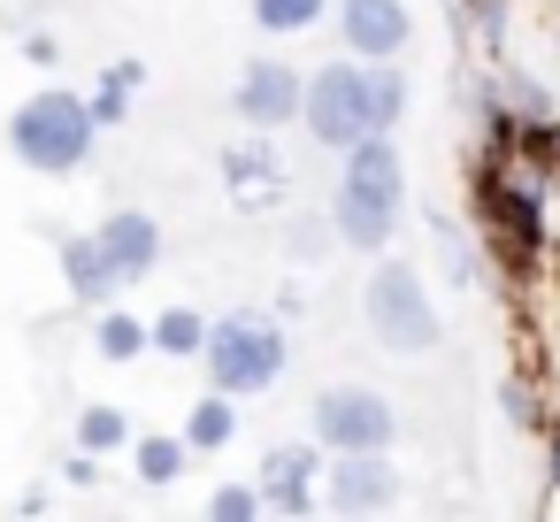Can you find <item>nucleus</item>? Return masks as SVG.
<instances>
[{"label": "nucleus", "instance_id": "1", "mask_svg": "<svg viewBox=\"0 0 560 522\" xmlns=\"http://www.w3.org/2000/svg\"><path fill=\"white\" fill-rule=\"evenodd\" d=\"M399 208H407V162H399L392 131L353 139L346 170H338V193H330V231L353 254H384L392 231H399Z\"/></svg>", "mask_w": 560, "mask_h": 522}, {"label": "nucleus", "instance_id": "2", "mask_svg": "<svg viewBox=\"0 0 560 522\" xmlns=\"http://www.w3.org/2000/svg\"><path fill=\"white\" fill-rule=\"evenodd\" d=\"M93 139H101V124H93L85 93H70V85H39V93L9 116V154H16L24 170H39V177L85 170V162H93Z\"/></svg>", "mask_w": 560, "mask_h": 522}, {"label": "nucleus", "instance_id": "3", "mask_svg": "<svg viewBox=\"0 0 560 522\" xmlns=\"http://www.w3.org/2000/svg\"><path fill=\"white\" fill-rule=\"evenodd\" d=\"M361 323L384 353H438V338H445V315H438L422 269L392 262V254H376V269L361 285Z\"/></svg>", "mask_w": 560, "mask_h": 522}, {"label": "nucleus", "instance_id": "4", "mask_svg": "<svg viewBox=\"0 0 560 522\" xmlns=\"http://www.w3.org/2000/svg\"><path fill=\"white\" fill-rule=\"evenodd\" d=\"M200 361H208V384H215V392L254 399V392H269V384L284 376L292 346H284V323H269V315L238 308V315H215V323H208Z\"/></svg>", "mask_w": 560, "mask_h": 522}, {"label": "nucleus", "instance_id": "5", "mask_svg": "<svg viewBox=\"0 0 560 522\" xmlns=\"http://www.w3.org/2000/svg\"><path fill=\"white\" fill-rule=\"evenodd\" d=\"M300 124H307V139L330 147V154H346L353 139H369V131H376V124H369V62H361V55L323 62V70L300 85Z\"/></svg>", "mask_w": 560, "mask_h": 522}, {"label": "nucleus", "instance_id": "6", "mask_svg": "<svg viewBox=\"0 0 560 522\" xmlns=\"http://www.w3.org/2000/svg\"><path fill=\"white\" fill-rule=\"evenodd\" d=\"M307 422H315V445H330V453H392V438H399V415L376 384H323Z\"/></svg>", "mask_w": 560, "mask_h": 522}, {"label": "nucleus", "instance_id": "7", "mask_svg": "<svg viewBox=\"0 0 560 522\" xmlns=\"http://www.w3.org/2000/svg\"><path fill=\"white\" fill-rule=\"evenodd\" d=\"M300 70L292 62H277V55H261V62H246L238 70V85H231V108H238V124L246 131H277V124H300Z\"/></svg>", "mask_w": 560, "mask_h": 522}, {"label": "nucleus", "instance_id": "8", "mask_svg": "<svg viewBox=\"0 0 560 522\" xmlns=\"http://www.w3.org/2000/svg\"><path fill=\"white\" fill-rule=\"evenodd\" d=\"M323 507H338V514H384V507H399V468L384 453H330Z\"/></svg>", "mask_w": 560, "mask_h": 522}, {"label": "nucleus", "instance_id": "9", "mask_svg": "<svg viewBox=\"0 0 560 522\" xmlns=\"http://www.w3.org/2000/svg\"><path fill=\"white\" fill-rule=\"evenodd\" d=\"M254 484H261L269 514H315L323 507V453L315 445H269L261 468H254Z\"/></svg>", "mask_w": 560, "mask_h": 522}, {"label": "nucleus", "instance_id": "10", "mask_svg": "<svg viewBox=\"0 0 560 522\" xmlns=\"http://www.w3.org/2000/svg\"><path fill=\"white\" fill-rule=\"evenodd\" d=\"M338 32L361 62H392L407 39H415V16L399 0H338Z\"/></svg>", "mask_w": 560, "mask_h": 522}, {"label": "nucleus", "instance_id": "11", "mask_svg": "<svg viewBox=\"0 0 560 522\" xmlns=\"http://www.w3.org/2000/svg\"><path fill=\"white\" fill-rule=\"evenodd\" d=\"M93 239H101V254H108L116 285H139V277H154V269H162V223H154L147 208H116Z\"/></svg>", "mask_w": 560, "mask_h": 522}, {"label": "nucleus", "instance_id": "12", "mask_svg": "<svg viewBox=\"0 0 560 522\" xmlns=\"http://www.w3.org/2000/svg\"><path fill=\"white\" fill-rule=\"evenodd\" d=\"M223 185H231L238 208H269V200L284 193V162H277V147H269V139L231 147V154H223Z\"/></svg>", "mask_w": 560, "mask_h": 522}, {"label": "nucleus", "instance_id": "13", "mask_svg": "<svg viewBox=\"0 0 560 522\" xmlns=\"http://www.w3.org/2000/svg\"><path fill=\"white\" fill-rule=\"evenodd\" d=\"M55 262H62V277H70V300H78V308H108V300H116V269H108V254H101V239H93V231L55 239Z\"/></svg>", "mask_w": 560, "mask_h": 522}, {"label": "nucleus", "instance_id": "14", "mask_svg": "<svg viewBox=\"0 0 560 522\" xmlns=\"http://www.w3.org/2000/svg\"><path fill=\"white\" fill-rule=\"evenodd\" d=\"M231 438H238V399L208 384V392L192 399V415H185V445H192V453H223Z\"/></svg>", "mask_w": 560, "mask_h": 522}, {"label": "nucleus", "instance_id": "15", "mask_svg": "<svg viewBox=\"0 0 560 522\" xmlns=\"http://www.w3.org/2000/svg\"><path fill=\"white\" fill-rule=\"evenodd\" d=\"M200 338H208V315H200V308H162V315L147 323V346L170 353V361H200Z\"/></svg>", "mask_w": 560, "mask_h": 522}, {"label": "nucleus", "instance_id": "16", "mask_svg": "<svg viewBox=\"0 0 560 522\" xmlns=\"http://www.w3.org/2000/svg\"><path fill=\"white\" fill-rule=\"evenodd\" d=\"M185 461H192L185 430H177V438H139V445H131V468H139V484H147V491H170V484L185 476Z\"/></svg>", "mask_w": 560, "mask_h": 522}, {"label": "nucleus", "instance_id": "17", "mask_svg": "<svg viewBox=\"0 0 560 522\" xmlns=\"http://www.w3.org/2000/svg\"><path fill=\"white\" fill-rule=\"evenodd\" d=\"M93 353H101V361H139V353H154V346H147V323H139V315L101 308V323H93Z\"/></svg>", "mask_w": 560, "mask_h": 522}, {"label": "nucleus", "instance_id": "18", "mask_svg": "<svg viewBox=\"0 0 560 522\" xmlns=\"http://www.w3.org/2000/svg\"><path fill=\"white\" fill-rule=\"evenodd\" d=\"M399 116H407V78H399V55H392V62H369V124L392 131Z\"/></svg>", "mask_w": 560, "mask_h": 522}, {"label": "nucleus", "instance_id": "19", "mask_svg": "<svg viewBox=\"0 0 560 522\" xmlns=\"http://www.w3.org/2000/svg\"><path fill=\"white\" fill-rule=\"evenodd\" d=\"M139 78H147L139 62H116V70H108V78L93 85V101H85V108H93V124H101V131L131 116V93H139Z\"/></svg>", "mask_w": 560, "mask_h": 522}, {"label": "nucleus", "instance_id": "20", "mask_svg": "<svg viewBox=\"0 0 560 522\" xmlns=\"http://www.w3.org/2000/svg\"><path fill=\"white\" fill-rule=\"evenodd\" d=\"M430 239H438V262H445L460 285H483V269H476V246H468V231H460L445 208H430Z\"/></svg>", "mask_w": 560, "mask_h": 522}, {"label": "nucleus", "instance_id": "21", "mask_svg": "<svg viewBox=\"0 0 560 522\" xmlns=\"http://www.w3.org/2000/svg\"><path fill=\"white\" fill-rule=\"evenodd\" d=\"M78 445H85V453L131 445V415H124V407H85V415H78Z\"/></svg>", "mask_w": 560, "mask_h": 522}, {"label": "nucleus", "instance_id": "22", "mask_svg": "<svg viewBox=\"0 0 560 522\" xmlns=\"http://www.w3.org/2000/svg\"><path fill=\"white\" fill-rule=\"evenodd\" d=\"M315 16H323V0H254V24L277 32V39H284V32H307Z\"/></svg>", "mask_w": 560, "mask_h": 522}, {"label": "nucleus", "instance_id": "23", "mask_svg": "<svg viewBox=\"0 0 560 522\" xmlns=\"http://www.w3.org/2000/svg\"><path fill=\"white\" fill-rule=\"evenodd\" d=\"M208 514H215V522H254V514H269V507H261V484H215V491H208Z\"/></svg>", "mask_w": 560, "mask_h": 522}, {"label": "nucleus", "instance_id": "24", "mask_svg": "<svg viewBox=\"0 0 560 522\" xmlns=\"http://www.w3.org/2000/svg\"><path fill=\"white\" fill-rule=\"evenodd\" d=\"M499 407H506V422H514V430H537V422H545V415H537L529 376H506V384H499Z\"/></svg>", "mask_w": 560, "mask_h": 522}, {"label": "nucleus", "instance_id": "25", "mask_svg": "<svg viewBox=\"0 0 560 522\" xmlns=\"http://www.w3.org/2000/svg\"><path fill=\"white\" fill-rule=\"evenodd\" d=\"M62 484H78V491H85V484H101V453H85V445H78V453L62 461Z\"/></svg>", "mask_w": 560, "mask_h": 522}, {"label": "nucleus", "instance_id": "26", "mask_svg": "<svg viewBox=\"0 0 560 522\" xmlns=\"http://www.w3.org/2000/svg\"><path fill=\"white\" fill-rule=\"evenodd\" d=\"M24 62L55 70V62H62V39H55V32H32V39H24Z\"/></svg>", "mask_w": 560, "mask_h": 522}, {"label": "nucleus", "instance_id": "27", "mask_svg": "<svg viewBox=\"0 0 560 522\" xmlns=\"http://www.w3.org/2000/svg\"><path fill=\"white\" fill-rule=\"evenodd\" d=\"M545 438H552V484H560V422H552V430H545Z\"/></svg>", "mask_w": 560, "mask_h": 522}]
</instances>
